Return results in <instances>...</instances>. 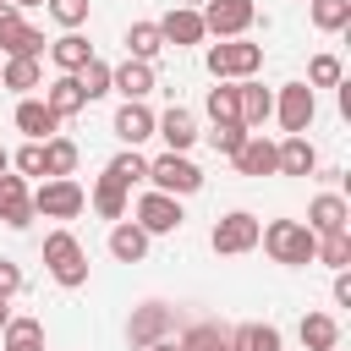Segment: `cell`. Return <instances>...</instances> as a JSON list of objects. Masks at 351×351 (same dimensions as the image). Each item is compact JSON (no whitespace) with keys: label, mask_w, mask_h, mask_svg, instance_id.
Instances as JSON below:
<instances>
[{"label":"cell","mask_w":351,"mask_h":351,"mask_svg":"<svg viewBox=\"0 0 351 351\" xmlns=\"http://www.w3.org/2000/svg\"><path fill=\"white\" fill-rule=\"evenodd\" d=\"M263 236V247H269V258L274 263H313V247H318V236L307 230V225H296V219H274L269 230H258Z\"/></svg>","instance_id":"1"},{"label":"cell","mask_w":351,"mask_h":351,"mask_svg":"<svg viewBox=\"0 0 351 351\" xmlns=\"http://www.w3.org/2000/svg\"><path fill=\"white\" fill-rule=\"evenodd\" d=\"M44 263H49V274H55L66 291H77V285L88 280V258H82V247H77V236H71V230L44 236Z\"/></svg>","instance_id":"2"},{"label":"cell","mask_w":351,"mask_h":351,"mask_svg":"<svg viewBox=\"0 0 351 351\" xmlns=\"http://www.w3.org/2000/svg\"><path fill=\"white\" fill-rule=\"evenodd\" d=\"M82 203H88V192H82L71 176H49V181L33 192V214H44V219H77Z\"/></svg>","instance_id":"3"},{"label":"cell","mask_w":351,"mask_h":351,"mask_svg":"<svg viewBox=\"0 0 351 351\" xmlns=\"http://www.w3.org/2000/svg\"><path fill=\"white\" fill-rule=\"evenodd\" d=\"M148 181H154V192L186 197V192H197V186H203V170H197L186 154H159V159L148 165Z\"/></svg>","instance_id":"4"},{"label":"cell","mask_w":351,"mask_h":351,"mask_svg":"<svg viewBox=\"0 0 351 351\" xmlns=\"http://www.w3.org/2000/svg\"><path fill=\"white\" fill-rule=\"evenodd\" d=\"M263 66V49L247 44V38H230V44H214L208 49V71L214 77H252Z\"/></svg>","instance_id":"5"},{"label":"cell","mask_w":351,"mask_h":351,"mask_svg":"<svg viewBox=\"0 0 351 351\" xmlns=\"http://www.w3.org/2000/svg\"><path fill=\"white\" fill-rule=\"evenodd\" d=\"M258 230H263V225H258L252 214H241V208H236V214H225V219L214 225L208 247H214V252H247V247H258Z\"/></svg>","instance_id":"6"},{"label":"cell","mask_w":351,"mask_h":351,"mask_svg":"<svg viewBox=\"0 0 351 351\" xmlns=\"http://www.w3.org/2000/svg\"><path fill=\"white\" fill-rule=\"evenodd\" d=\"M170 329H176V313H170L165 302H143V307L132 313V329H126V335H132V346L143 351V346H154V340H165Z\"/></svg>","instance_id":"7"},{"label":"cell","mask_w":351,"mask_h":351,"mask_svg":"<svg viewBox=\"0 0 351 351\" xmlns=\"http://www.w3.org/2000/svg\"><path fill=\"white\" fill-rule=\"evenodd\" d=\"M137 225H143L148 236H165V230H181V203H176L170 192H148V197L137 203Z\"/></svg>","instance_id":"8"},{"label":"cell","mask_w":351,"mask_h":351,"mask_svg":"<svg viewBox=\"0 0 351 351\" xmlns=\"http://www.w3.org/2000/svg\"><path fill=\"white\" fill-rule=\"evenodd\" d=\"M247 22H252V0H208V11H203V27L219 38L247 33Z\"/></svg>","instance_id":"9"},{"label":"cell","mask_w":351,"mask_h":351,"mask_svg":"<svg viewBox=\"0 0 351 351\" xmlns=\"http://www.w3.org/2000/svg\"><path fill=\"white\" fill-rule=\"evenodd\" d=\"M0 49L5 55H44V33H33L11 5H0Z\"/></svg>","instance_id":"10"},{"label":"cell","mask_w":351,"mask_h":351,"mask_svg":"<svg viewBox=\"0 0 351 351\" xmlns=\"http://www.w3.org/2000/svg\"><path fill=\"white\" fill-rule=\"evenodd\" d=\"M0 219L11 230H27L33 225V197H27L22 176H0Z\"/></svg>","instance_id":"11"},{"label":"cell","mask_w":351,"mask_h":351,"mask_svg":"<svg viewBox=\"0 0 351 351\" xmlns=\"http://www.w3.org/2000/svg\"><path fill=\"white\" fill-rule=\"evenodd\" d=\"M313 121V88L307 82H285L280 88V126L285 132H307Z\"/></svg>","instance_id":"12"},{"label":"cell","mask_w":351,"mask_h":351,"mask_svg":"<svg viewBox=\"0 0 351 351\" xmlns=\"http://www.w3.org/2000/svg\"><path fill=\"white\" fill-rule=\"evenodd\" d=\"M154 132L170 143V154H186V148L197 143V121H192V110H181V104H176V110H165V115L154 121Z\"/></svg>","instance_id":"13"},{"label":"cell","mask_w":351,"mask_h":351,"mask_svg":"<svg viewBox=\"0 0 351 351\" xmlns=\"http://www.w3.org/2000/svg\"><path fill=\"white\" fill-rule=\"evenodd\" d=\"M313 165H318V154H313L307 132H291V137L274 148V170H285V176H313Z\"/></svg>","instance_id":"14"},{"label":"cell","mask_w":351,"mask_h":351,"mask_svg":"<svg viewBox=\"0 0 351 351\" xmlns=\"http://www.w3.org/2000/svg\"><path fill=\"white\" fill-rule=\"evenodd\" d=\"M115 137H121L126 148H137L143 137H154V115L143 110V99H126V104L115 110Z\"/></svg>","instance_id":"15"},{"label":"cell","mask_w":351,"mask_h":351,"mask_svg":"<svg viewBox=\"0 0 351 351\" xmlns=\"http://www.w3.org/2000/svg\"><path fill=\"white\" fill-rule=\"evenodd\" d=\"M203 33H208V27H203V16H197V11H186V5H176V11L159 22V38H165V44H176V49H181V44H197Z\"/></svg>","instance_id":"16"},{"label":"cell","mask_w":351,"mask_h":351,"mask_svg":"<svg viewBox=\"0 0 351 351\" xmlns=\"http://www.w3.org/2000/svg\"><path fill=\"white\" fill-rule=\"evenodd\" d=\"M307 230H313V236L346 230V197H340V192H324V197H313V208H307Z\"/></svg>","instance_id":"17"},{"label":"cell","mask_w":351,"mask_h":351,"mask_svg":"<svg viewBox=\"0 0 351 351\" xmlns=\"http://www.w3.org/2000/svg\"><path fill=\"white\" fill-rule=\"evenodd\" d=\"M110 88H121L126 99H148L154 93V66L148 60H126V66L110 71Z\"/></svg>","instance_id":"18"},{"label":"cell","mask_w":351,"mask_h":351,"mask_svg":"<svg viewBox=\"0 0 351 351\" xmlns=\"http://www.w3.org/2000/svg\"><path fill=\"white\" fill-rule=\"evenodd\" d=\"M60 121L66 115H77V110H88V99H82V82H77V71H60L55 82H49V99H44Z\"/></svg>","instance_id":"19"},{"label":"cell","mask_w":351,"mask_h":351,"mask_svg":"<svg viewBox=\"0 0 351 351\" xmlns=\"http://www.w3.org/2000/svg\"><path fill=\"white\" fill-rule=\"evenodd\" d=\"M16 126H22V132L38 143V137H49V132L60 126V115H55L44 99H22V104H16Z\"/></svg>","instance_id":"20"},{"label":"cell","mask_w":351,"mask_h":351,"mask_svg":"<svg viewBox=\"0 0 351 351\" xmlns=\"http://www.w3.org/2000/svg\"><path fill=\"white\" fill-rule=\"evenodd\" d=\"M230 159H236L241 176H274V143H263V137H247Z\"/></svg>","instance_id":"21"},{"label":"cell","mask_w":351,"mask_h":351,"mask_svg":"<svg viewBox=\"0 0 351 351\" xmlns=\"http://www.w3.org/2000/svg\"><path fill=\"white\" fill-rule=\"evenodd\" d=\"M236 104H241V126H263L269 110H274V99L258 82H236Z\"/></svg>","instance_id":"22"},{"label":"cell","mask_w":351,"mask_h":351,"mask_svg":"<svg viewBox=\"0 0 351 351\" xmlns=\"http://www.w3.org/2000/svg\"><path fill=\"white\" fill-rule=\"evenodd\" d=\"M335 340H340V324L329 313H307L302 318V346L307 351H335Z\"/></svg>","instance_id":"23"},{"label":"cell","mask_w":351,"mask_h":351,"mask_svg":"<svg viewBox=\"0 0 351 351\" xmlns=\"http://www.w3.org/2000/svg\"><path fill=\"white\" fill-rule=\"evenodd\" d=\"M49 55H55V66H60V71H82V66L93 60V49H88V38H82V33L55 38V44H49Z\"/></svg>","instance_id":"24"},{"label":"cell","mask_w":351,"mask_h":351,"mask_svg":"<svg viewBox=\"0 0 351 351\" xmlns=\"http://www.w3.org/2000/svg\"><path fill=\"white\" fill-rule=\"evenodd\" d=\"M110 252H115L121 263H137V258L148 252V230H143V225H115V230H110Z\"/></svg>","instance_id":"25"},{"label":"cell","mask_w":351,"mask_h":351,"mask_svg":"<svg viewBox=\"0 0 351 351\" xmlns=\"http://www.w3.org/2000/svg\"><path fill=\"white\" fill-rule=\"evenodd\" d=\"M230 351H280V329L274 324H241L230 335Z\"/></svg>","instance_id":"26"},{"label":"cell","mask_w":351,"mask_h":351,"mask_svg":"<svg viewBox=\"0 0 351 351\" xmlns=\"http://www.w3.org/2000/svg\"><path fill=\"white\" fill-rule=\"evenodd\" d=\"M5 351H44V324L38 318H5Z\"/></svg>","instance_id":"27"},{"label":"cell","mask_w":351,"mask_h":351,"mask_svg":"<svg viewBox=\"0 0 351 351\" xmlns=\"http://www.w3.org/2000/svg\"><path fill=\"white\" fill-rule=\"evenodd\" d=\"M126 49H132V60H154V55L165 49L159 22H132V27H126Z\"/></svg>","instance_id":"28"},{"label":"cell","mask_w":351,"mask_h":351,"mask_svg":"<svg viewBox=\"0 0 351 351\" xmlns=\"http://www.w3.org/2000/svg\"><path fill=\"white\" fill-rule=\"evenodd\" d=\"M0 82H5V88H16V93L38 88V55H11V60L0 66Z\"/></svg>","instance_id":"29"},{"label":"cell","mask_w":351,"mask_h":351,"mask_svg":"<svg viewBox=\"0 0 351 351\" xmlns=\"http://www.w3.org/2000/svg\"><path fill=\"white\" fill-rule=\"evenodd\" d=\"M93 208H99L104 219H121V214H126V186H121L110 170H104V176H99V186H93Z\"/></svg>","instance_id":"30"},{"label":"cell","mask_w":351,"mask_h":351,"mask_svg":"<svg viewBox=\"0 0 351 351\" xmlns=\"http://www.w3.org/2000/svg\"><path fill=\"white\" fill-rule=\"evenodd\" d=\"M181 351H230V335L219 324H192L181 335Z\"/></svg>","instance_id":"31"},{"label":"cell","mask_w":351,"mask_h":351,"mask_svg":"<svg viewBox=\"0 0 351 351\" xmlns=\"http://www.w3.org/2000/svg\"><path fill=\"white\" fill-rule=\"evenodd\" d=\"M71 170H77V143H66V137L44 143V176H71Z\"/></svg>","instance_id":"32"},{"label":"cell","mask_w":351,"mask_h":351,"mask_svg":"<svg viewBox=\"0 0 351 351\" xmlns=\"http://www.w3.org/2000/svg\"><path fill=\"white\" fill-rule=\"evenodd\" d=\"M313 258H324L329 269H346V263H351V236H346V230H329V236L313 247Z\"/></svg>","instance_id":"33"},{"label":"cell","mask_w":351,"mask_h":351,"mask_svg":"<svg viewBox=\"0 0 351 351\" xmlns=\"http://www.w3.org/2000/svg\"><path fill=\"white\" fill-rule=\"evenodd\" d=\"M110 176H115L121 186H132V181H148V159H143L137 148H132V154H115V159H110Z\"/></svg>","instance_id":"34"},{"label":"cell","mask_w":351,"mask_h":351,"mask_svg":"<svg viewBox=\"0 0 351 351\" xmlns=\"http://www.w3.org/2000/svg\"><path fill=\"white\" fill-rule=\"evenodd\" d=\"M313 22H318L324 33L346 27V22H351V0H313Z\"/></svg>","instance_id":"35"},{"label":"cell","mask_w":351,"mask_h":351,"mask_svg":"<svg viewBox=\"0 0 351 351\" xmlns=\"http://www.w3.org/2000/svg\"><path fill=\"white\" fill-rule=\"evenodd\" d=\"M208 143H214V154H236V148L247 143V126H241V121H214Z\"/></svg>","instance_id":"36"},{"label":"cell","mask_w":351,"mask_h":351,"mask_svg":"<svg viewBox=\"0 0 351 351\" xmlns=\"http://www.w3.org/2000/svg\"><path fill=\"white\" fill-rule=\"evenodd\" d=\"M77 82H82V99H99V93H110V66L104 60H88L77 71Z\"/></svg>","instance_id":"37"},{"label":"cell","mask_w":351,"mask_h":351,"mask_svg":"<svg viewBox=\"0 0 351 351\" xmlns=\"http://www.w3.org/2000/svg\"><path fill=\"white\" fill-rule=\"evenodd\" d=\"M208 115L214 121H241V104H236V88H208Z\"/></svg>","instance_id":"38"},{"label":"cell","mask_w":351,"mask_h":351,"mask_svg":"<svg viewBox=\"0 0 351 351\" xmlns=\"http://www.w3.org/2000/svg\"><path fill=\"white\" fill-rule=\"evenodd\" d=\"M307 82H313V88H335V82H340V60H335V55H313Z\"/></svg>","instance_id":"39"},{"label":"cell","mask_w":351,"mask_h":351,"mask_svg":"<svg viewBox=\"0 0 351 351\" xmlns=\"http://www.w3.org/2000/svg\"><path fill=\"white\" fill-rule=\"evenodd\" d=\"M49 11H55V22H66V27H82V22H88V0H49Z\"/></svg>","instance_id":"40"},{"label":"cell","mask_w":351,"mask_h":351,"mask_svg":"<svg viewBox=\"0 0 351 351\" xmlns=\"http://www.w3.org/2000/svg\"><path fill=\"white\" fill-rule=\"evenodd\" d=\"M16 170H22V176H44V148H38V143H27V148L16 154Z\"/></svg>","instance_id":"41"},{"label":"cell","mask_w":351,"mask_h":351,"mask_svg":"<svg viewBox=\"0 0 351 351\" xmlns=\"http://www.w3.org/2000/svg\"><path fill=\"white\" fill-rule=\"evenodd\" d=\"M16 291H22V269H16L11 258H0V302H5V296H16Z\"/></svg>","instance_id":"42"},{"label":"cell","mask_w":351,"mask_h":351,"mask_svg":"<svg viewBox=\"0 0 351 351\" xmlns=\"http://www.w3.org/2000/svg\"><path fill=\"white\" fill-rule=\"evenodd\" d=\"M335 302H340V307H351V274H346V269L335 274Z\"/></svg>","instance_id":"43"},{"label":"cell","mask_w":351,"mask_h":351,"mask_svg":"<svg viewBox=\"0 0 351 351\" xmlns=\"http://www.w3.org/2000/svg\"><path fill=\"white\" fill-rule=\"evenodd\" d=\"M143 351H181L176 340H154V346H143Z\"/></svg>","instance_id":"44"},{"label":"cell","mask_w":351,"mask_h":351,"mask_svg":"<svg viewBox=\"0 0 351 351\" xmlns=\"http://www.w3.org/2000/svg\"><path fill=\"white\" fill-rule=\"evenodd\" d=\"M5 165H11V154H5V148H0V176H5Z\"/></svg>","instance_id":"45"},{"label":"cell","mask_w":351,"mask_h":351,"mask_svg":"<svg viewBox=\"0 0 351 351\" xmlns=\"http://www.w3.org/2000/svg\"><path fill=\"white\" fill-rule=\"evenodd\" d=\"M5 318H11V313H5V302H0V329H5Z\"/></svg>","instance_id":"46"},{"label":"cell","mask_w":351,"mask_h":351,"mask_svg":"<svg viewBox=\"0 0 351 351\" xmlns=\"http://www.w3.org/2000/svg\"><path fill=\"white\" fill-rule=\"evenodd\" d=\"M11 5H44V0H11Z\"/></svg>","instance_id":"47"},{"label":"cell","mask_w":351,"mask_h":351,"mask_svg":"<svg viewBox=\"0 0 351 351\" xmlns=\"http://www.w3.org/2000/svg\"><path fill=\"white\" fill-rule=\"evenodd\" d=\"M0 5H5V0H0Z\"/></svg>","instance_id":"48"}]
</instances>
